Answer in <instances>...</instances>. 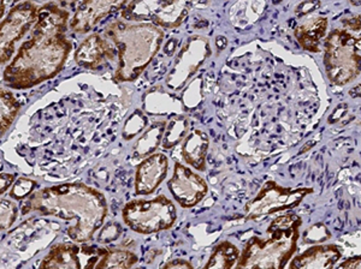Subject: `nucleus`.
Wrapping results in <instances>:
<instances>
[{"mask_svg":"<svg viewBox=\"0 0 361 269\" xmlns=\"http://www.w3.org/2000/svg\"><path fill=\"white\" fill-rule=\"evenodd\" d=\"M168 188L182 208H193L209 192L207 183L202 175L180 163H175Z\"/></svg>","mask_w":361,"mask_h":269,"instance_id":"nucleus-12","label":"nucleus"},{"mask_svg":"<svg viewBox=\"0 0 361 269\" xmlns=\"http://www.w3.org/2000/svg\"><path fill=\"white\" fill-rule=\"evenodd\" d=\"M15 178H16L15 175H8V173H3L1 175V188H0L1 194H4L8 190V187L13 183Z\"/></svg>","mask_w":361,"mask_h":269,"instance_id":"nucleus-30","label":"nucleus"},{"mask_svg":"<svg viewBox=\"0 0 361 269\" xmlns=\"http://www.w3.org/2000/svg\"><path fill=\"white\" fill-rule=\"evenodd\" d=\"M37 15L39 8L37 5L30 1H23L15 5L1 22L0 58L3 65L13 58L17 42L35 25Z\"/></svg>","mask_w":361,"mask_h":269,"instance_id":"nucleus-9","label":"nucleus"},{"mask_svg":"<svg viewBox=\"0 0 361 269\" xmlns=\"http://www.w3.org/2000/svg\"><path fill=\"white\" fill-rule=\"evenodd\" d=\"M69 13L57 4L39 8L32 37L22 44L5 68L3 82L13 89H29L56 77L69 57L73 44L66 37Z\"/></svg>","mask_w":361,"mask_h":269,"instance_id":"nucleus-1","label":"nucleus"},{"mask_svg":"<svg viewBox=\"0 0 361 269\" xmlns=\"http://www.w3.org/2000/svg\"><path fill=\"white\" fill-rule=\"evenodd\" d=\"M211 54L209 39L205 37H189L177 56L173 68L166 78L170 89L180 90L197 74V70Z\"/></svg>","mask_w":361,"mask_h":269,"instance_id":"nucleus-11","label":"nucleus"},{"mask_svg":"<svg viewBox=\"0 0 361 269\" xmlns=\"http://www.w3.org/2000/svg\"><path fill=\"white\" fill-rule=\"evenodd\" d=\"M165 130H166V123L158 122L152 124L145 131L144 134L140 136V139L136 142L134 147V154L137 158H145L149 156L157 151L159 144L163 143L164 139Z\"/></svg>","mask_w":361,"mask_h":269,"instance_id":"nucleus-20","label":"nucleus"},{"mask_svg":"<svg viewBox=\"0 0 361 269\" xmlns=\"http://www.w3.org/2000/svg\"><path fill=\"white\" fill-rule=\"evenodd\" d=\"M328 29V20L325 17H314L305 20L294 30L300 46L310 52H320V44Z\"/></svg>","mask_w":361,"mask_h":269,"instance_id":"nucleus-18","label":"nucleus"},{"mask_svg":"<svg viewBox=\"0 0 361 269\" xmlns=\"http://www.w3.org/2000/svg\"><path fill=\"white\" fill-rule=\"evenodd\" d=\"M340 257L336 245H316L294 257L289 269H335Z\"/></svg>","mask_w":361,"mask_h":269,"instance_id":"nucleus-16","label":"nucleus"},{"mask_svg":"<svg viewBox=\"0 0 361 269\" xmlns=\"http://www.w3.org/2000/svg\"><path fill=\"white\" fill-rule=\"evenodd\" d=\"M115 56L109 41L93 34L86 37L75 52V61L78 66L88 70H97L103 65L104 61Z\"/></svg>","mask_w":361,"mask_h":269,"instance_id":"nucleus-15","label":"nucleus"},{"mask_svg":"<svg viewBox=\"0 0 361 269\" xmlns=\"http://www.w3.org/2000/svg\"><path fill=\"white\" fill-rule=\"evenodd\" d=\"M126 1H106V0H88L78 5L74 17L70 23V28L75 33L86 34L94 28L100 20L109 16L116 10L126 6Z\"/></svg>","mask_w":361,"mask_h":269,"instance_id":"nucleus-13","label":"nucleus"},{"mask_svg":"<svg viewBox=\"0 0 361 269\" xmlns=\"http://www.w3.org/2000/svg\"><path fill=\"white\" fill-rule=\"evenodd\" d=\"M301 218L284 214L267 227V238L252 237L247 242L234 269H284L296 251Z\"/></svg>","mask_w":361,"mask_h":269,"instance_id":"nucleus-4","label":"nucleus"},{"mask_svg":"<svg viewBox=\"0 0 361 269\" xmlns=\"http://www.w3.org/2000/svg\"><path fill=\"white\" fill-rule=\"evenodd\" d=\"M0 102H1V134H4L8 131V127L13 125V120L17 117V113L20 111V104L17 102L13 93L8 90L1 88L0 90Z\"/></svg>","mask_w":361,"mask_h":269,"instance_id":"nucleus-23","label":"nucleus"},{"mask_svg":"<svg viewBox=\"0 0 361 269\" xmlns=\"http://www.w3.org/2000/svg\"><path fill=\"white\" fill-rule=\"evenodd\" d=\"M169 171L168 156L161 153H154L142 160L136 168V195H151L164 182Z\"/></svg>","mask_w":361,"mask_h":269,"instance_id":"nucleus-14","label":"nucleus"},{"mask_svg":"<svg viewBox=\"0 0 361 269\" xmlns=\"http://www.w3.org/2000/svg\"><path fill=\"white\" fill-rule=\"evenodd\" d=\"M124 224L140 234H153L171 229L177 219L176 207L164 195L152 200H134L124 206Z\"/></svg>","mask_w":361,"mask_h":269,"instance_id":"nucleus-6","label":"nucleus"},{"mask_svg":"<svg viewBox=\"0 0 361 269\" xmlns=\"http://www.w3.org/2000/svg\"><path fill=\"white\" fill-rule=\"evenodd\" d=\"M146 124H147V119L142 115V112H140V111L135 112L132 115V118H129V120L126 123L123 130L124 139H130L135 137L139 132L141 134L146 127Z\"/></svg>","mask_w":361,"mask_h":269,"instance_id":"nucleus-25","label":"nucleus"},{"mask_svg":"<svg viewBox=\"0 0 361 269\" xmlns=\"http://www.w3.org/2000/svg\"><path fill=\"white\" fill-rule=\"evenodd\" d=\"M37 188V182L35 180H28V178H20L17 180L16 183L13 184L10 197L16 201L27 200L29 196L33 194Z\"/></svg>","mask_w":361,"mask_h":269,"instance_id":"nucleus-24","label":"nucleus"},{"mask_svg":"<svg viewBox=\"0 0 361 269\" xmlns=\"http://www.w3.org/2000/svg\"><path fill=\"white\" fill-rule=\"evenodd\" d=\"M240 255L241 253L236 245L229 241L222 242L212 250L209 261L202 269H233L238 263Z\"/></svg>","mask_w":361,"mask_h":269,"instance_id":"nucleus-19","label":"nucleus"},{"mask_svg":"<svg viewBox=\"0 0 361 269\" xmlns=\"http://www.w3.org/2000/svg\"><path fill=\"white\" fill-rule=\"evenodd\" d=\"M324 66L329 81L345 86L361 74V35L334 29L324 41Z\"/></svg>","mask_w":361,"mask_h":269,"instance_id":"nucleus-5","label":"nucleus"},{"mask_svg":"<svg viewBox=\"0 0 361 269\" xmlns=\"http://www.w3.org/2000/svg\"><path fill=\"white\" fill-rule=\"evenodd\" d=\"M139 257L130 250L104 249L95 269H132Z\"/></svg>","mask_w":361,"mask_h":269,"instance_id":"nucleus-21","label":"nucleus"},{"mask_svg":"<svg viewBox=\"0 0 361 269\" xmlns=\"http://www.w3.org/2000/svg\"><path fill=\"white\" fill-rule=\"evenodd\" d=\"M189 6L187 1L135 0L122 8V18L130 23H149L159 28L173 29L182 25Z\"/></svg>","mask_w":361,"mask_h":269,"instance_id":"nucleus-7","label":"nucleus"},{"mask_svg":"<svg viewBox=\"0 0 361 269\" xmlns=\"http://www.w3.org/2000/svg\"><path fill=\"white\" fill-rule=\"evenodd\" d=\"M106 199L97 189L83 183H66L44 188L29 196L22 206V214L37 213L75 221L66 230L71 241L86 244L93 239L106 219Z\"/></svg>","mask_w":361,"mask_h":269,"instance_id":"nucleus-2","label":"nucleus"},{"mask_svg":"<svg viewBox=\"0 0 361 269\" xmlns=\"http://www.w3.org/2000/svg\"><path fill=\"white\" fill-rule=\"evenodd\" d=\"M335 269H361V256L350 257L341 262Z\"/></svg>","mask_w":361,"mask_h":269,"instance_id":"nucleus-29","label":"nucleus"},{"mask_svg":"<svg viewBox=\"0 0 361 269\" xmlns=\"http://www.w3.org/2000/svg\"><path fill=\"white\" fill-rule=\"evenodd\" d=\"M105 248L80 243H59L49 249L39 269H95Z\"/></svg>","mask_w":361,"mask_h":269,"instance_id":"nucleus-10","label":"nucleus"},{"mask_svg":"<svg viewBox=\"0 0 361 269\" xmlns=\"http://www.w3.org/2000/svg\"><path fill=\"white\" fill-rule=\"evenodd\" d=\"M187 136H188V119L183 115H175L166 124L164 139L161 143L163 148L170 149L175 147L182 141H185Z\"/></svg>","mask_w":361,"mask_h":269,"instance_id":"nucleus-22","label":"nucleus"},{"mask_svg":"<svg viewBox=\"0 0 361 269\" xmlns=\"http://www.w3.org/2000/svg\"><path fill=\"white\" fill-rule=\"evenodd\" d=\"M209 136L202 130H193L189 132L182 143V156L185 163L197 171H205L206 158L209 151Z\"/></svg>","mask_w":361,"mask_h":269,"instance_id":"nucleus-17","label":"nucleus"},{"mask_svg":"<svg viewBox=\"0 0 361 269\" xmlns=\"http://www.w3.org/2000/svg\"><path fill=\"white\" fill-rule=\"evenodd\" d=\"M122 233V227L118 223H109V224L104 226L102 232L99 234V241L106 244V243H111L118 239L119 236Z\"/></svg>","mask_w":361,"mask_h":269,"instance_id":"nucleus-27","label":"nucleus"},{"mask_svg":"<svg viewBox=\"0 0 361 269\" xmlns=\"http://www.w3.org/2000/svg\"><path fill=\"white\" fill-rule=\"evenodd\" d=\"M312 189L283 188L275 182H267L258 195L245 206L246 220H258L274 213L298 207Z\"/></svg>","mask_w":361,"mask_h":269,"instance_id":"nucleus-8","label":"nucleus"},{"mask_svg":"<svg viewBox=\"0 0 361 269\" xmlns=\"http://www.w3.org/2000/svg\"><path fill=\"white\" fill-rule=\"evenodd\" d=\"M106 35L115 45L118 68L115 77L119 82L135 81L158 54L164 41L163 29L149 23L116 20L109 25Z\"/></svg>","mask_w":361,"mask_h":269,"instance_id":"nucleus-3","label":"nucleus"},{"mask_svg":"<svg viewBox=\"0 0 361 269\" xmlns=\"http://www.w3.org/2000/svg\"><path fill=\"white\" fill-rule=\"evenodd\" d=\"M161 269H194L193 265L187 260L176 258L173 261L168 262Z\"/></svg>","mask_w":361,"mask_h":269,"instance_id":"nucleus-28","label":"nucleus"},{"mask_svg":"<svg viewBox=\"0 0 361 269\" xmlns=\"http://www.w3.org/2000/svg\"><path fill=\"white\" fill-rule=\"evenodd\" d=\"M17 218L16 204L13 201L1 200V230H8L13 226Z\"/></svg>","mask_w":361,"mask_h":269,"instance_id":"nucleus-26","label":"nucleus"},{"mask_svg":"<svg viewBox=\"0 0 361 269\" xmlns=\"http://www.w3.org/2000/svg\"><path fill=\"white\" fill-rule=\"evenodd\" d=\"M135 269H145V268H135Z\"/></svg>","mask_w":361,"mask_h":269,"instance_id":"nucleus-31","label":"nucleus"}]
</instances>
